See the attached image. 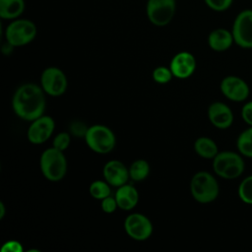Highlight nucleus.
<instances>
[{"label":"nucleus","mask_w":252,"mask_h":252,"mask_svg":"<svg viewBox=\"0 0 252 252\" xmlns=\"http://www.w3.org/2000/svg\"><path fill=\"white\" fill-rule=\"evenodd\" d=\"M208 118L213 126L218 129H227L233 122V113L228 105L215 101L208 108Z\"/></svg>","instance_id":"2eb2a0df"},{"label":"nucleus","mask_w":252,"mask_h":252,"mask_svg":"<svg viewBox=\"0 0 252 252\" xmlns=\"http://www.w3.org/2000/svg\"><path fill=\"white\" fill-rule=\"evenodd\" d=\"M24 0H0V17L3 19H16L24 12Z\"/></svg>","instance_id":"6ab92c4d"},{"label":"nucleus","mask_w":252,"mask_h":252,"mask_svg":"<svg viewBox=\"0 0 252 252\" xmlns=\"http://www.w3.org/2000/svg\"><path fill=\"white\" fill-rule=\"evenodd\" d=\"M88 128L89 127L84 122H82L80 120L73 121L70 125V134L73 135V136H76V137L85 138V135L87 133Z\"/></svg>","instance_id":"cd10ccee"},{"label":"nucleus","mask_w":252,"mask_h":252,"mask_svg":"<svg viewBox=\"0 0 252 252\" xmlns=\"http://www.w3.org/2000/svg\"><path fill=\"white\" fill-rule=\"evenodd\" d=\"M110 184L105 180H94L90 184L91 196L96 200H102L110 195Z\"/></svg>","instance_id":"4be33fe9"},{"label":"nucleus","mask_w":252,"mask_h":252,"mask_svg":"<svg viewBox=\"0 0 252 252\" xmlns=\"http://www.w3.org/2000/svg\"><path fill=\"white\" fill-rule=\"evenodd\" d=\"M234 43L241 48H252V9H244L235 17L232 29Z\"/></svg>","instance_id":"0eeeda50"},{"label":"nucleus","mask_w":252,"mask_h":252,"mask_svg":"<svg viewBox=\"0 0 252 252\" xmlns=\"http://www.w3.org/2000/svg\"><path fill=\"white\" fill-rule=\"evenodd\" d=\"M204 1L209 8L217 12H222L227 10L233 2V0H204Z\"/></svg>","instance_id":"a878e982"},{"label":"nucleus","mask_w":252,"mask_h":252,"mask_svg":"<svg viewBox=\"0 0 252 252\" xmlns=\"http://www.w3.org/2000/svg\"><path fill=\"white\" fill-rule=\"evenodd\" d=\"M102 174L104 180L113 187H119L127 183L130 178L129 169L122 161L117 159L108 160L102 168Z\"/></svg>","instance_id":"4468645a"},{"label":"nucleus","mask_w":252,"mask_h":252,"mask_svg":"<svg viewBox=\"0 0 252 252\" xmlns=\"http://www.w3.org/2000/svg\"><path fill=\"white\" fill-rule=\"evenodd\" d=\"M234 42L232 32L226 29L219 28L212 31L208 36V44L211 49L222 52L227 50Z\"/></svg>","instance_id":"f3484780"},{"label":"nucleus","mask_w":252,"mask_h":252,"mask_svg":"<svg viewBox=\"0 0 252 252\" xmlns=\"http://www.w3.org/2000/svg\"><path fill=\"white\" fill-rule=\"evenodd\" d=\"M175 13V0H149L147 16L152 24L158 27L167 25Z\"/></svg>","instance_id":"9d476101"},{"label":"nucleus","mask_w":252,"mask_h":252,"mask_svg":"<svg viewBox=\"0 0 252 252\" xmlns=\"http://www.w3.org/2000/svg\"><path fill=\"white\" fill-rule=\"evenodd\" d=\"M214 172L224 179H234L239 177L244 171V160L241 155L224 151L218 153L213 158Z\"/></svg>","instance_id":"20e7f679"},{"label":"nucleus","mask_w":252,"mask_h":252,"mask_svg":"<svg viewBox=\"0 0 252 252\" xmlns=\"http://www.w3.org/2000/svg\"><path fill=\"white\" fill-rule=\"evenodd\" d=\"M242 119L246 124L252 126V100L246 102L241 109Z\"/></svg>","instance_id":"c756f323"},{"label":"nucleus","mask_w":252,"mask_h":252,"mask_svg":"<svg viewBox=\"0 0 252 252\" xmlns=\"http://www.w3.org/2000/svg\"><path fill=\"white\" fill-rule=\"evenodd\" d=\"M71 144V135L68 132H60L58 133L52 142V147L64 152L69 148Z\"/></svg>","instance_id":"393cba45"},{"label":"nucleus","mask_w":252,"mask_h":252,"mask_svg":"<svg viewBox=\"0 0 252 252\" xmlns=\"http://www.w3.org/2000/svg\"><path fill=\"white\" fill-rule=\"evenodd\" d=\"M194 151L203 158L213 159L219 153L216 142L209 137H199L194 142Z\"/></svg>","instance_id":"a211bd4d"},{"label":"nucleus","mask_w":252,"mask_h":252,"mask_svg":"<svg viewBox=\"0 0 252 252\" xmlns=\"http://www.w3.org/2000/svg\"><path fill=\"white\" fill-rule=\"evenodd\" d=\"M84 139L93 152L101 155L110 153L116 144V138L112 130L102 124L90 126Z\"/></svg>","instance_id":"39448f33"},{"label":"nucleus","mask_w":252,"mask_h":252,"mask_svg":"<svg viewBox=\"0 0 252 252\" xmlns=\"http://www.w3.org/2000/svg\"><path fill=\"white\" fill-rule=\"evenodd\" d=\"M23 249V245L17 240H9L1 247L2 252H22Z\"/></svg>","instance_id":"c85d7f7f"},{"label":"nucleus","mask_w":252,"mask_h":252,"mask_svg":"<svg viewBox=\"0 0 252 252\" xmlns=\"http://www.w3.org/2000/svg\"><path fill=\"white\" fill-rule=\"evenodd\" d=\"M236 147L241 156L252 158V126L240 133L236 141Z\"/></svg>","instance_id":"412c9836"},{"label":"nucleus","mask_w":252,"mask_h":252,"mask_svg":"<svg viewBox=\"0 0 252 252\" xmlns=\"http://www.w3.org/2000/svg\"><path fill=\"white\" fill-rule=\"evenodd\" d=\"M220 89L227 99L236 102L246 100L250 93L248 84L237 76L224 77L220 82Z\"/></svg>","instance_id":"f8f14e48"},{"label":"nucleus","mask_w":252,"mask_h":252,"mask_svg":"<svg viewBox=\"0 0 252 252\" xmlns=\"http://www.w3.org/2000/svg\"><path fill=\"white\" fill-rule=\"evenodd\" d=\"M124 229L127 235L132 239L144 241L151 237L153 233V223L145 215L132 213L124 220Z\"/></svg>","instance_id":"1a4fd4ad"},{"label":"nucleus","mask_w":252,"mask_h":252,"mask_svg":"<svg viewBox=\"0 0 252 252\" xmlns=\"http://www.w3.org/2000/svg\"><path fill=\"white\" fill-rule=\"evenodd\" d=\"M45 105L44 91L33 83L20 86L12 98V107L15 114L21 119L30 122L43 115Z\"/></svg>","instance_id":"f257e3e1"},{"label":"nucleus","mask_w":252,"mask_h":252,"mask_svg":"<svg viewBox=\"0 0 252 252\" xmlns=\"http://www.w3.org/2000/svg\"><path fill=\"white\" fill-rule=\"evenodd\" d=\"M130 178L134 181H143L150 174V164L147 160L139 158L134 160L129 166Z\"/></svg>","instance_id":"aec40b11"},{"label":"nucleus","mask_w":252,"mask_h":252,"mask_svg":"<svg viewBox=\"0 0 252 252\" xmlns=\"http://www.w3.org/2000/svg\"><path fill=\"white\" fill-rule=\"evenodd\" d=\"M190 192L195 201L201 204L214 202L220 193V186L213 174L208 171L196 172L190 181Z\"/></svg>","instance_id":"f03ea898"},{"label":"nucleus","mask_w":252,"mask_h":252,"mask_svg":"<svg viewBox=\"0 0 252 252\" xmlns=\"http://www.w3.org/2000/svg\"><path fill=\"white\" fill-rule=\"evenodd\" d=\"M196 59L190 52L181 51L173 56L169 68L175 78L187 79L196 70Z\"/></svg>","instance_id":"ddd939ff"},{"label":"nucleus","mask_w":252,"mask_h":252,"mask_svg":"<svg viewBox=\"0 0 252 252\" xmlns=\"http://www.w3.org/2000/svg\"><path fill=\"white\" fill-rule=\"evenodd\" d=\"M6 214V207L3 204V202H0V220H2L5 217Z\"/></svg>","instance_id":"7c9ffc66"},{"label":"nucleus","mask_w":252,"mask_h":252,"mask_svg":"<svg viewBox=\"0 0 252 252\" xmlns=\"http://www.w3.org/2000/svg\"><path fill=\"white\" fill-rule=\"evenodd\" d=\"M40 87L50 96H61L65 94L68 81L65 73L57 67H47L40 76Z\"/></svg>","instance_id":"6e6552de"},{"label":"nucleus","mask_w":252,"mask_h":252,"mask_svg":"<svg viewBox=\"0 0 252 252\" xmlns=\"http://www.w3.org/2000/svg\"><path fill=\"white\" fill-rule=\"evenodd\" d=\"M100 207L101 210L105 213V214H112L116 211V209L118 208V204L117 201L115 199V197L112 196H107L104 199L100 200Z\"/></svg>","instance_id":"bb28decb"},{"label":"nucleus","mask_w":252,"mask_h":252,"mask_svg":"<svg viewBox=\"0 0 252 252\" xmlns=\"http://www.w3.org/2000/svg\"><path fill=\"white\" fill-rule=\"evenodd\" d=\"M42 175L49 181H60L67 172V159L64 152L51 147L42 152L39 158Z\"/></svg>","instance_id":"7ed1b4c3"},{"label":"nucleus","mask_w":252,"mask_h":252,"mask_svg":"<svg viewBox=\"0 0 252 252\" xmlns=\"http://www.w3.org/2000/svg\"><path fill=\"white\" fill-rule=\"evenodd\" d=\"M36 35L35 25L26 19L15 20L8 25L5 31V36L7 43L11 44L13 47L23 46L31 41Z\"/></svg>","instance_id":"423d86ee"},{"label":"nucleus","mask_w":252,"mask_h":252,"mask_svg":"<svg viewBox=\"0 0 252 252\" xmlns=\"http://www.w3.org/2000/svg\"><path fill=\"white\" fill-rule=\"evenodd\" d=\"M239 199L248 205H252V175L244 178L238 186Z\"/></svg>","instance_id":"5701e85b"},{"label":"nucleus","mask_w":252,"mask_h":252,"mask_svg":"<svg viewBox=\"0 0 252 252\" xmlns=\"http://www.w3.org/2000/svg\"><path fill=\"white\" fill-rule=\"evenodd\" d=\"M55 129V122L51 116L41 115L32 120L28 128V140L33 145H40L46 142Z\"/></svg>","instance_id":"9b49d317"},{"label":"nucleus","mask_w":252,"mask_h":252,"mask_svg":"<svg viewBox=\"0 0 252 252\" xmlns=\"http://www.w3.org/2000/svg\"><path fill=\"white\" fill-rule=\"evenodd\" d=\"M153 79L158 84H167L171 81L173 74L169 67L164 66H158L154 69L153 71Z\"/></svg>","instance_id":"b1692460"},{"label":"nucleus","mask_w":252,"mask_h":252,"mask_svg":"<svg viewBox=\"0 0 252 252\" xmlns=\"http://www.w3.org/2000/svg\"><path fill=\"white\" fill-rule=\"evenodd\" d=\"M118 208L123 211L133 210L139 202V193L137 189L129 183H125L119 187L114 195Z\"/></svg>","instance_id":"dca6fc26"}]
</instances>
